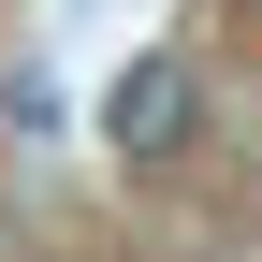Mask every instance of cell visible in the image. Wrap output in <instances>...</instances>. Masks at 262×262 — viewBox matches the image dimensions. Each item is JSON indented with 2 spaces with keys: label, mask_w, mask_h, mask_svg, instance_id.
Returning a JSON list of instances; mask_svg holds the SVG:
<instances>
[{
  "label": "cell",
  "mask_w": 262,
  "mask_h": 262,
  "mask_svg": "<svg viewBox=\"0 0 262 262\" xmlns=\"http://www.w3.org/2000/svg\"><path fill=\"white\" fill-rule=\"evenodd\" d=\"M102 131H117V160H175L189 146V58H131L117 102H102Z\"/></svg>",
  "instance_id": "cell-1"
}]
</instances>
